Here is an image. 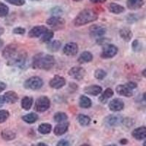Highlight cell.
I'll return each instance as SVG.
<instances>
[{"label":"cell","instance_id":"cell-36","mask_svg":"<svg viewBox=\"0 0 146 146\" xmlns=\"http://www.w3.org/2000/svg\"><path fill=\"white\" fill-rule=\"evenodd\" d=\"M107 76V72L105 70L99 69L96 70L94 72V77L97 80H103Z\"/></svg>","mask_w":146,"mask_h":146},{"label":"cell","instance_id":"cell-40","mask_svg":"<svg viewBox=\"0 0 146 146\" xmlns=\"http://www.w3.org/2000/svg\"><path fill=\"white\" fill-rule=\"evenodd\" d=\"M51 13L52 15H53L54 16H58V15L62 13V10L60 7H54L51 10Z\"/></svg>","mask_w":146,"mask_h":146},{"label":"cell","instance_id":"cell-35","mask_svg":"<svg viewBox=\"0 0 146 146\" xmlns=\"http://www.w3.org/2000/svg\"><path fill=\"white\" fill-rule=\"evenodd\" d=\"M9 13V8L7 5L0 2V18L7 16Z\"/></svg>","mask_w":146,"mask_h":146},{"label":"cell","instance_id":"cell-45","mask_svg":"<svg viewBox=\"0 0 146 146\" xmlns=\"http://www.w3.org/2000/svg\"><path fill=\"white\" fill-rule=\"evenodd\" d=\"M6 87H7V85L5 84L4 82H2L0 81V92H2V91H3L6 88Z\"/></svg>","mask_w":146,"mask_h":146},{"label":"cell","instance_id":"cell-53","mask_svg":"<svg viewBox=\"0 0 146 146\" xmlns=\"http://www.w3.org/2000/svg\"><path fill=\"white\" fill-rule=\"evenodd\" d=\"M143 98H144V100L146 101V92L143 94Z\"/></svg>","mask_w":146,"mask_h":146},{"label":"cell","instance_id":"cell-27","mask_svg":"<svg viewBox=\"0 0 146 146\" xmlns=\"http://www.w3.org/2000/svg\"><path fill=\"white\" fill-rule=\"evenodd\" d=\"M79 105L82 108L87 109V108H91V105H92V102H91V99L82 95V96H80V100H79Z\"/></svg>","mask_w":146,"mask_h":146},{"label":"cell","instance_id":"cell-26","mask_svg":"<svg viewBox=\"0 0 146 146\" xmlns=\"http://www.w3.org/2000/svg\"><path fill=\"white\" fill-rule=\"evenodd\" d=\"M108 9H109L110 13L114 14H120L121 13L124 12L125 10L124 7H123V6H121V5H118V4L115 3L110 4Z\"/></svg>","mask_w":146,"mask_h":146},{"label":"cell","instance_id":"cell-39","mask_svg":"<svg viewBox=\"0 0 146 146\" xmlns=\"http://www.w3.org/2000/svg\"><path fill=\"white\" fill-rule=\"evenodd\" d=\"M142 45L141 44L139 43L138 40H135V41L132 42V49L135 51H139L141 50Z\"/></svg>","mask_w":146,"mask_h":146},{"label":"cell","instance_id":"cell-41","mask_svg":"<svg viewBox=\"0 0 146 146\" xmlns=\"http://www.w3.org/2000/svg\"><path fill=\"white\" fill-rule=\"evenodd\" d=\"M13 33L16 34V35H23L25 33L26 30L25 29L22 28V27H17V28H15L13 29Z\"/></svg>","mask_w":146,"mask_h":146},{"label":"cell","instance_id":"cell-16","mask_svg":"<svg viewBox=\"0 0 146 146\" xmlns=\"http://www.w3.org/2000/svg\"><path fill=\"white\" fill-rule=\"evenodd\" d=\"M69 123L68 122H62V123H58L56 126H55L54 130H53V133L56 136H62L67 131L69 128Z\"/></svg>","mask_w":146,"mask_h":146},{"label":"cell","instance_id":"cell-42","mask_svg":"<svg viewBox=\"0 0 146 146\" xmlns=\"http://www.w3.org/2000/svg\"><path fill=\"white\" fill-rule=\"evenodd\" d=\"M57 146H70V144L66 139H61L57 143Z\"/></svg>","mask_w":146,"mask_h":146},{"label":"cell","instance_id":"cell-15","mask_svg":"<svg viewBox=\"0 0 146 146\" xmlns=\"http://www.w3.org/2000/svg\"><path fill=\"white\" fill-rule=\"evenodd\" d=\"M108 106H109L110 110L111 111L118 112L123 109V108H124V103H123L122 100L116 98L110 102Z\"/></svg>","mask_w":146,"mask_h":146},{"label":"cell","instance_id":"cell-6","mask_svg":"<svg viewBox=\"0 0 146 146\" xmlns=\"http://www.w3.org/2000/svg\"><path fill=\"white\" fill-rule=\"evenodd\" d=\"M117 53H118V48L116 46H115L113 44H107L103 46L102 51L100 56L102 58L107 59L114 57Z\"/></svg>","mask_w":146,"mask_h":146},{"label":"cell","instance_id":"cell-12","mask_svg":"<svg viewBox=\"0 0 146 146\" xmlns=\"http://www.w3.org/2000/svg\"><path fill=\"white\" fill-rule=\"evenodd\" d=\"M66 84V80L64 78L59 75H56L53 77L51 80H50L49 85L51 88H55V89H59L64 87Z\"/></svg>","mask_w":146,"mask_h":146},{"label":"cell","instance_id":"cell-58","mask_svg":"<svg viewBox=\"0 0 146 146\" xmlns=\"http://www.w3.org/2000/svg\"><path fill=\"white\" fill-rule=\"evenodd\" d=\"M33 1H39V0H33Z\"/></svg>","mask_w":146,"mask_h":146},{"label":"cell","instance_id":"cell-28","mask_svg":"<svg viewBox=\"0 0 146 146\" xmlns=\"http://www.w3.org/2000/svg\"><path fill=\"white\" fill-rule=\"evenodd\" d=\"M39 116L38 115L35 113H31L29 114L25 115L22 117V119L23 121H25L27 123H35L37 120H38Z\"/></svg>","mask_w":146,"mask_h":146},{"label":"cell","instance_id":"cell-50","mask_svg":"<svg viewBox=\"0 0 146 146\" xmlns=\"http://www.w3.org/2000/svg\"><path fill=\"white\" fill-rule=\"evenodd\" d=\"M142 75H143V76H144L145 78H146V68L142 72Z\"/></svg>","mask_w":146,"mask_h":146},{"label":"cell","instance_id":"cell-5","mask_svg":"<svg viewBox=\"0 0 146 146\" xmlns=\"http://www.w3.org/2000/svg\"><path fill=\"white\" fill-rule=\"evenodd\" d=\"M50 106V101L48 97L42 96L36 100L35 105V110L39 113H43L49 109Z\"/></svg>","mask_w":146,"mask_h":146},{"label":"cell","instance_id":"cell-38","mask_svg":"<svg viewBox=\"0 0 146 146\" xmlns=\"http://www.w3.org/2000/svg\"><path fill=\"white\" fill-rule=\"evenodd\" d=\"M7 3H10V5H13L15 6H22L25 4V0H5Z\"/></svg>","mask_w":146,"mask_h":146},{"label":"cell","instance_id":"cell-20","mask_svg":"<svg viewBox=\"0 0 146 146\" xmlns=\"http://www.w3.org/2000/svg\"><path fill=\"white\" fill-rule=\"evenodd\" d=\"M144 5V0H127L126 5L129 10H135L141 8Z\"/></svg>","mask_w":146,"mask_h":146},{"label":"cell","instance_id":"cell-48","mask_svg":"<svg viewBox=\"0 0 146 146\" xmlns=\"http://www.w3.org/2000/svg\"><path fill=\"white\" fill-rule=\"evenodd\" d=\"M120 143L121 145H126L128 143V140L126 139H122L120 140Z\"/></svg>","mask_w":146,"mask_h":146},{"label":"cell","instance_id":"cell-19","mask_svg":"<svg viewBox=\"0 0 146 146\" xmlns=\"http://www.w3.org/2000/svg\"><path fill=\"white\" fill-rule=\"evenodd\" d=\"M85 93L87 94L91 95V96H97L100 94L102 91V88L100 86H96V85H93V86H87L84 88Z\"/></svg>","mask_w":146,"mask_h":146},{"label":"cell","instance_id":"cell-22","mask_svg":"<svg viewBox=\"0 0 146 146\" xmlns=\"http://www.w3.org/2000/svg\"><path fill=\"white\" fill-rule=\"evenodd\" d=\"M93 60V55L88 51H85L80 55L78 62L80 64H86Z\"/></svg>","mask_w":146,"mask_h":146},{"label":"cell","instance_id":"cell-51","mask_svg":"<svg viewBox=\"0 0 146 146\" xmlns=\"http://www.w3.org/2000/svg\"><path fill=\"white\" fill-rule=\"evenodd\" d=\"M2 45H3V41H2V40L0 39V48H2Z\"/></svg>","mask_w":146,"mask_h":146},{"label":"cell","instance_id":"cell-55","mask_svg":"<svg viewBox=\"0 0 146 146\" xmlns=\"http://www.w3.org/2000/svg\"><path fill=\"white\" fill-rule=\"evenodd\" d=\"M143 146H146V141H145L144 143H143Z\"/></svg>","mask_w":146,"mask_h":146},{"label":"cell","instance_id":"cell-52","mask_svg":"<svg viewBox=\"0 0 146 146\" xmlns=\"http://www.w3.org/2000/svg\"><path fill=\"white\" fill-rule=\"evenodd\" d=\"M4 32V29L2 28H0V35H2Z\"/></svg>","mask_w":146,"mask_h":146},{"label":"cell","instance_id":"cell-3","mask_svg":"<svg viewBox=\"0 0 146 146\" xmlns=\"http://www.w3.org/2000/svg\"><path fill=\"white\" fill-rule=\"evenodd\" d=\"M7 62H8L9 65H15V66H18L20 68H23L27 62V53L24 51L18 52L15 56L9 60Z\"/></svg>","mask_w":146,"mask_h":146},{"label":"cell","instance_id":"cell-10","mask_svg":"<svg viewBox=\"0 0 146 146\" xmlns=\"http://www.w3.org/2000/svg\"><path fill=\"white\" fill-rule=\"evenodd\" d=\"M47 24L52 28L58 29L64 27L65 24V21L60 16H53L47 20Z\"/></svg>","mask_w":146,"mask_h":146},{"label":"cell","instance_id":"cell-7","mask_svg":"<svg viewBox=\"0 0 146 146\" xmlns=\"http://www.w3.org/2000/svg\"><path fill=\"white\" fill-rule=\"evenodd\" d=\"M69 75L77 80H81L86 75V72L83 67L80 66H74L69 71Z\"/></svg>","mask_w":146,"mask_h":146},{"label":"cell","instance_id":"cell-8","mask_svg":"<svg viewBox=\"0 0 146 146\" xmlns=\"http://www.w3.org/2000/svg\"><path fill=\"white\" fill-rule=\"evenodd\" d=\"M106 32V29L105 27L99 24H95V25L91 26L89 29V34L91 37L94 38H100L102 37V36Z\"/></svg>","mask_w":146,"mask_h":146},{"label":"cell","instance_id":"cell-9","mask_svg":"<svg viewBox=\"0 0 146 146\" xmlns=\"http://www.w3.org/2000/svg\"><path fill=\"white\" fill-rule=\"evenodd\" d=\"M18 52V46L15 44L12 43L7 45L4 49L3 51H2V56L8 62L9 60H10L11 58H13L15 56Z\"/></svg>","mask_w":146,"mask_h":146},{"label":"cell","instance_id":"cell-57","mask_svg":"<svg viewBox=\"0 0 146 146\" xmlns=\"http://www.w3.org/2000/svg\"><path fill=\"white\" fill-rule=\"evenodd\" d=\"M75 2H79V1H81V0H74Z\"/></svg>","mask_w":146,"mask_h":146},{"label":"cell","instance_id":"cell-31","mask_svg":"<svg viewBox=\"0 0 146 146\" xmlns=\"http://www.w3.org/2000/svg\"><path fill=\"white\" fill-rule=\"evenodd\" d=\"M52 126L50 123H42L39 126L38 131L42 135H48L51 131Z\"/></svg>","mask_w":146,"mask_h":146},{"label":"cell","instance_id":"cell-37","mask_svg":"<svg viewBox=\"0 0 146 146\" xmlns=\"http://www.w3.org/2000/svg\"><path fill=\"white\" fill-rule=\"evenodd\" d=\"M9 116H10V113L7 110H0V123L5 122L9 118Z\"/></svg>","mask_w":146,"mask_h":146},{"label":"cell","instance_id":"cell-17","mask_svg":"<svg viewBox=\"0 0 146 146\" xmlns=\"http://www.w3.org/2000/svg\"><path fill=\"white\" fill-rule=\"evenodd\" d=\"M133 137L137 140H142L146 138V127L145 126H140L135 129L131 133Z\"/></svg>","mask_w":146,"mask_h":146},{"label":"cell","instance_id":"cell-11","mask_svg":"<svg viewBox=\"0 0 146 146\" xmlns=\"http://www.w3.org/2000/svg\"><path fill=\"white\" fill-rule=\"evenodd\" d=\"M123 120L121 115L112 114L105 118V122L109 126H117L123 122Z\"/></svg>","mask_w":146,"mask_h":146},{"label":"cell","instance_id":"cell-54","mask_svg":"<svg viewBox=\"0 0 146 146\" xmlns=\"http://www.w3.org/2000/svg\"><path fill=\"white\" fill-rule=\"evenodd\" d=\"M81 146H89V145H87V144H83V145H82Z\"/></svg>","mask_w":146,"mask_h":146},{"label":"cell","instance_id":"cell-21","mask_svg":"<svg viewBox=\"0 0 146 146\" xmlns=\"http://www.w3.org/2000/svg\"><path fill=\"white\" fill-rule=\"evenodd\" d=\"M4 98L5 102H7L8 104H14L18 100V96L15 91H10L4 94Z\"/></svg>","mask_w":146,"mask_h":146},{"label":"cell","instance_id":"cell-33","mask_svg":"<svg viewBox=\"0 0 146 146\" xmlns=\"http://www.w3.org/2000/svg\"><path fill=\"white\" fill-rule=\"evenodd\" d=\"M67 118H68L67 115L63 112H58V113H55V115H53V120L57 123L65 122L67 120Z\"/></svg>","mask_w":146,"mask_h":146},{"label":"cell","instance_id":"cell-32","mask_svg":"<svg viewBox=\"0 0 146 146\" xmlns=\"http://www.w3.org/2000/svg\"><path fill=\"white\" fill-rule=\"evenodd\" d=\"M53 36H54V33H53V31L50 29H48L46 32L41 36L40 41H41L42 42L48 43V42L51 40V39L53 38Z\"/></svg>","mask_w":146,"mask_h":146},{"label":"cell","instance_id":"cell-34","mask_svg":"<svg viewBox=\"0 0 146 146\" xmlns=\"http://www.w3.org/2000/svg\"><path fill=\"white\" fill-rule=\"evenodd\" d=\"M77 119H78L79 123H80L81 126H88L90 123V122H91V118H90L88 115H86L83 114L78 115Z\"/></svg>","mask_w":146,"mask_h":146},{"label":"cell","instance_id":"cell-2","mask_svg":"<svg viewBox=\"0 0 146 146\" xmlns=\"http://www.w3.org/2000/svg\"><path fill=\"white\" fill-rule=\"evenodd\" d=\"M98 14L92 9H84L79 13L74 20V24L76 27H81L97 20Z\"/></svg>","mask_w":146,"mask_h":146},{"label":"cell","instance_id":"cell-56","mask_svg":"<svg viewBox=\"0 0 146 146\" xmlns=\"http://www.w3.org/2000/svg\"><path fill=\"white\" fill-rule=\"evenodd\" d=\"M108 146H116L115 145H108Z\"/></svg>","mask_w":146,"mask_h":146},{"label":"cell","instance_id":"cell-29","mask_svg":"<svg viewBox=\"0 0 146 146\" xmlns=\"http://www.w3.org/2000/svg\"><path fill=\"white\" fill-rule=\"evenodd\" d=\"M33 104V98L30 96H24L21 100V107L25 110H29Z\"/></svg>","mask_w":146,"mask_h":146},{"label":"cell","instance_id":"cell-1","mask_svg":"<svg viewBox=\"0 0 146 146\" xmlns=\"http://www.w3.org/2000/svg\"><path fill=\"white\" fill-rule=\"evenodd\" d=\"M55 64V58L53 56L45 53H38L33 58L32 66L34 69L50 70Z\"/></svg>","mask_w":146,"mask_h":146},{"label":"cell","instance_id":"cell-24","mask_svg":"<svg viewBox=\"0 0 146 146\" xmlns=\"http://www.w3.org/2000/svg\"><path fill=\"white\" fill-rule=\"evenodd\" d=\"M113 94H114V92H113V91L111 88H107V89H105V91L103 92L102 94L101 95V96L99 98V100H100V102H102V104H105V103L108 102V100H109L110 98H111L112 96H113Z\"/></svg>","mask_w":146,"mask_h":146},{"label":"cell","instance_id":"cell-4","mask_svg":"<svg viewBox=\"0 0 146 146\" xmlns=\"http://www.w3.org/2000/svg\"><path fill=\"white\" fill-rule=\"evenodd\" d=\"M43 81L40 77L33 76L27 79L23 84L24 88L29 90H38L42 88Z\"/></svg>","mask_w":146,"mask_h":146},{"label":"cell","instance_id":"cell-49","mask_svg":"<svg viewBox=\"0 0 146 146\" xmlns=\"http://www.w3.org/2000/svg\"><path fill=\"white\" fill-rule=\"evenodd\" d=\"M36 146H48V145H46L45 143H39L38 144L36 145Z\"/></svg>","mask_w":146,"mask_h":146},{"label":"cell","instance_id":"cell-44","mask_svg":"<svg viewBox=\"0 0 146 146\" xmlns=\"http://www.w3.org/2000/svg\"><path fill=\"white\" fill-rule=\"evenodd\" d=\"M131 121H132V119H130V118H126V119L123 120V122L122 123H124L126 126H129V127H131L133 125V122L131 123Z\"/></svg>","mask_w":146,"mask_h":146},{"label":"cell","instance_id":"cell-25","mask_svg":"<svg viewBox=\"0 0 146 146\" xmlns=\"http://www.w3.org/2000/svg\"><path fill=\"white\" fill-rule=\"evenodd\" d=\"M1 137H2V139L6 140V141H10V140L15 139L16 135L13 131L7 129L2 130V132H1Z\"/></svg>","mask_w":146,"mask_h":146},{"label":"cell","instance_id":"cell-30","mask_svg":"<svg viewBox=\"0 0 146 146\" xmlns=\"http://www.w3.org/2000/svg\"><path fill=\"white\" fill-rule=\"evenodd\" d=\"M61 45H62L61 42L58 41V40H54V41H52L50 42H48L47 48H48L49 51L57 52L61 48Z\"/></svg>","mask_w":146,"mask_h":146},{"label":"cell","instance_id":"cell-46","mask_svg":"<svg viewBox=\"0 0 146 146\" xmlns=\"http://www.w3.org/2000/svg\"><path fill=\"white\" fill-rule=\"evenodd\" d=\"M92 3H94V4H102V3H104L107 1V0H90Z\"/></svg>","mask_w":146,"mask_h":146},{"label":"cell","instance_id":"cell-23","mask_svg":"<svg viewBox=\"0 0 146 146\" xmlns=\"http://www.w3.org/2000/svg\"><path fill=\"white\" fill-rule=\"evenodd\" d=\"M119 35L126 42H129L131 40L133 34L129 28H123L119 31Z\"/></svg>","mask_w":146,"mask_h":146},{"label":"cell","instance_id":"cell-14","mask_svg":"<svg viewBox=\"0 0 146 146\" xmlns=\"http://www.w3.org/2000/svg\"><path fill=\"white\" fill-rule=\"evenodd\" d=\"M48 29L45 26H36L29 32V36L31 38H36L43 35Z\"/></svg>","mask_w":146,"mask_h":146},{"label":"cell","instance_id":"cell-13","mask_svg":"<svg viewBox=\"0 0 146 146\" xmlns=\"http://www.w3.org/2000/svg\"><path fill=\"white\" fill-rule=\"evenodd\" d=\"M64 53L68 56H74L78 53V46L75 42H69L66 44L64 48Z\"/></svg>","mask_w":146,"mask_h":146},{"label":"cell","instance_id":"cell-47","mask_svg":"<svg viewBox=\"0 0 146 146\" xmlns=\"http://www.w3.org/2000/svg\"><path fill=\"white\" fill-rule=\"evenodd\" d=\"M5 102V98H4V96H0V108L3 106Z\"/></svg>","mask_w":146,"mask_h":146},{"label":"cell","instance_id":"cell-18","mask_svg":"<svg viewBox=\"0 0 146 146\" xmlns=\"http://www.w3.org/2000/svg\"><path fill=\"white\" fill-rule=\"evenodd\" d=\"M116 92L119 95L126 96V97H131L133 95L132 90L128 88L126 85H119L116 87Z\"/></svg>","mask_w":146,"mask_h":146},{"label":"cell","instance_id":"cell-43","mask_svg":"<svg viewBox=\"0 0 146 146\" xmlns=\"http://www.w3.org/2000/svg\"><path fill=\"white\" fill-rule=\"evenodd\" d=\"M126 86L128 87V88H130L131 90L135 89V88H136L137 86L136 83H134V82H129V83H126Z\"/></svg>","mask_w":146,"mask_h":146}]
</instances>
